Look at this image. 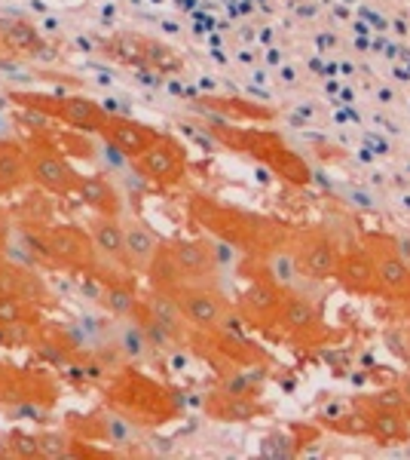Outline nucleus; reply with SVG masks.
Listing matches in <instances>:
<instances>
[{"label":"nucleus","mask_w":410,"mask_h":460,"mask_svg":"<svg viewBox=\"0 0 410 460\" xmlns=\"http://www.w3.org/2000/svg\"><path fill=\"white\" fill-rule=\"evenodd\" d=\"M188 218L221 246L242 249L249 255H266V252L285 246L291 236L279 221L266 218V215L218 203L205 194H193L188 199Z\"/></svg>","instance_id":"f257e3e1"},{"label":"nucleus","mask_w":410,"mask_h":460,"mask_svg":"<svg viewBox=\"0 0 410 460\" xmlns=\"http://www.w3.org/2000/svg\"><path fill=\"white\" fill-rule=\"evenodd\" d=\"M104 399H108V408L120 411L138 429H160L184 414L181 393L166 387V384L151 375H144L132 362H126L123 368H117L108 377Z\"/></svg>","instance_id":"f03ea898"},{"label":"nucleus","mask_w":410,"mask_h":460,"mask_svg":"<svg viewBox=\"0 0 410 460\" xmlns=\"http://www.w3.org/2000/svg\"><path fill=\"white\" fill-rule=\"evenodd\" d=\"M208 136L218 138L221 145L233 147V151L260 160L275 178H282L291 188H310V181H312L310 163L303 160L279 132L251 129V126H233L227 120H218V123H208Z\"/></svg>","instance_id":"7ed1b4c3"},{"label":"nucleus","mask_w":410,"mask_h":460,"mask_svg":"<svg viewBox=\"0 0 410 460\" xmlns=\"http://www.w3.org/2000/svg\"><path fill=\"white\" fill-rule=\"evenodd\" d=\"M218 273H221V261L212 240H205V236H199V240L175 236L169 243H160L156 258L147 267L144 277L151 279L153 288L171 292L175 286L218 283Z\"/></svg>","instance_id":"20e7f679"},{"label":"nucleus","mask_w":410,"mask_h":460,"mask_svg":"<svg viewBox=\"0 0 410 460\" xmlns=\"http://www.w3.org/2000/svg\"><path fill=\"white\" fill-rule=\"evenodd\" d=\"M40 246L47 264L58 267L65 273H83L92 277L99 267V252H95L92 234L80 225H68V221H56L40 234H31Z\"/></svg>","instance_id":"39448f33"},{"label":"nucleus","mask_w":410,"mask_h":460,"mask_svg":"<svg viewBox=\"0 0 410 460\" xmlns=\"http://www.w3.org/2000/svg\"><path fill=\"white\" fill-rule=\"evenodd\" d=\"M58 396V381L52 377L47 368H25L13 366V362H0V408L10 418L19 408H56Z\"/></svg>","instance_id":"423d86ee"},{"label":"nucleus","mask_w":410,"mask_h":460,"mask_svg":"<svg viewBox=\"0 0 410 460\" xmlns=\"http://www.w3.org/2000/svg\"><path fill=\"white\" fill-rule=\"evenodd\" d=\"M10 99L16 105L43 114L47 120H62L68 129L77 132H99L101 120L108 117L99 102L86 99V95H47V93H10Z\"/></svg>","instance_id":"0eeeda50"},{"label":"nucleus","mask_w":410,"mask_h":460,"mask_svg":"<svg viewBox=\"0 0 410 460\" xmlns=\"http://www.w3.org/2000/svg\"><path fill=\"white\" fill-rule=\"evenodd\" d=\"M359 246L374 261L379 295L395 301H410V264L407 255L401 252V243L383 234V230H368V234H362Z\"/></svg>","instance_id":"6e6552de"},{"label":"nucleus","mask_w":410,"mask_h":460,"mask_svg":"<svg viewBox=\"0 0 410 460\" xmlns=\"http://www.w3.org/2000/svg\"><path fill=\"white\" fill-rule=\"evenodd\" d=\"M28 163H31V184L47 190L49 197H77L80 172L74 163L52 145L49 136L28 138Z\"/></svg>","instance_id":"1a4fd4ad"},{"label":"nucleus","mask_w":410,"mask_h":460,"mask_svg":"<svg viewBox=\"0 0 410 460\" xmlns=\"http://www.w3.org/2000/svg\"><path fill=\"white\" fill-rule=\"evenodd\" d=\"M288 249H291V255H294L297 277L312 279V283L334 279L340 255H343L337 236L325 227H307V230H301V234L288 236Z\"/></svg>","instance_id":"9d476101"},{"label":"nucleus","mask_w":410,"mask_h":460,"mask_svg":"<svg viewBox=\"0 0 410 460\" xmlns=\"http://www.w3.org/2000/svg\"><path fill=\"white\" fill-rule=\"evenodd\" d=\"M132 166H135V172L147 184H153L160 190H171L188 178V147L178 142L175 136L160 132L156 142L141 157L132 160Z\"/></svg>","instance_id":"9b49d317"},{"label":"nucleus","mask_w":410,"mask_h":460,"mask_svg":"<svg viewBox=\"0 0 410 460\" xmlns=\"http://www.w3.org/2000/svg\"><path fill=\"white\" fill-rule=\"evenodd\" d=\"M169 295L178 301V307H181V314L188 319L190 329L212 332V329H221V325L230 319V301L221 295L218 283L175 286Z\"/></svg>","instance_id":"f8f14e48"},{"label":"nucleus","mask_w":410,"mask_h":460,"mask_svg":"<svg viewBox=\"0 0 410 460\" xmlns=\"http://www.w3.org/2000/svg\"><path fill=\"white\" fill-rule=\"evenodd\" d=\"M257 258V270L251 273V283L245 286V292L240 295V301H236V310H240V316L245 319L249 325H255V329H273L275 316H279V307H282V298H285L288 288H282L270 273L264 270V261Z\"/></svg>","instance_id":"ddd939ff"},{"label":"nucleus","mask_w":410,"mask_h":460,"mask_svg":"<svg viewBox=\"0 0 410 460\" xmlns=\"http://www.w3.org/2000/svg\"><path fill=\"white\" fill-rule=\"evenodd\" d=\"M95 136H99L104 145L114 147L117 154L135 160V157H141V154H144L147 147L156 142L160 129H153V126L135 120V117L110 114V111H108V117L101 120V126H99V132H95Z\"/></svg>","instance_id":"4468645a"},{"label":"nucleus","mask_w":410,"mask_h":460,"mask_svg":"<svg viewBox=\"0 0 410 460\" xmlns=\"http://www.w3.org/2000/svg\"><path fill=\"white\" fill-rule=\"evenodd\" d=\"M0 295H16V298L31 301L43 310H49L56 304V295L43 279V273L34 264L16 261L10 255H4V261H0Z\"/></svg>","instance_id":"2eb2a0df"},{"label":"nucleus","mask_w":410,"mask_h":460,"mask_svg":"<svg viewBox=\"0 0 410 460\" xmlns=\"http://www.w3.org/2000/svg\"><path fill=\"white\" fill-rule=\"evenodd\" d=\"M359 408L368 418V439L379 445H405L410 442V414L398 405H377L362 399Z\"/></svg>","instance_id":"dca6fc26"},{"label":"nucleus","mask_w":410,"mask_h":460,"mask_svg":"<svg viewBox=\"0 0 410 460\" xmlns=\"http://www.w3.org/2000/svg\"><path fill=\"white\" fill-rule=\"evenodd\" d=\"M334 279L340 283V288H346L349 295H359V298H374V295H379L374 261H371V255L362 246L343 249Z\"/></svg>","instance_id":"f3484780"},{"label":"nucleus","mask_w":410,"mask_h":460,"mask_svg":"<svg viewBox=\"0 0 410 460\" xmlns=\"http://www.w3.org/2000/svg\"><path fill=\"white\" fill-rule=\"evenodd\" d=\"M203 411L208 418L214 420H223V424H245V420H255L260 414H270V405H264L260 399H251V396H236V393H227V390H214L205 396L203 402Z\"/></svg>","instance_id":"a211bd4d"},{"label":"nucleus","mask_w":410,"mask_h":460,"mask_svg":"<svg viewBox=\"0 0 410 460\" xmlns=\"http://www.w3.org/2000/svg\"><path fill=\"white\" fill-rule=\"evenodd\" d=\"M31 184V163H28V142L6 136L0 138V194Z\"/></svg>","instance_id":"6ab92c4d"},{"label":"nucleus","mask_w":410,"mask_h":460,"mask_svg":"<svg viewBox=\"0 0 410 460\" xmlns=\"http://www.w3.org/2000/svg\"><path fill=\"white\" fill-rule=\"evenodd\" d=\"M77 197L83 199V203L95 215H104V218H120V215H123V197H120V190H117V184L110 181L108 175H101V172L80 175Z\"/></svg>","instance_id":"aec40b11"},{"label":"nucleus","mask_w":410,"mask_h":460,"mask_svg":"<svg viewBox=\"0 0 410 460\" xmlns=\"http://www.w3.org/2000/svg\"><path fill=\"white\" fill-rule=\"evenodd\" d=\"M123 240H126V264H129V270L147 273V267L156 258V249H160L162 240L141 218L123 221Z\"/></svg>","instance_id":"412c9836"},{"label":"nucleus","mask_w":410,"mask_h":460,"mask_svg":"<svg viewBox=\"0 0 410 460\" xmlns=\"http://www.w3.org/2000/svg\"><path fill=\"white\" fill-rule=\"evenodd\" d=\"M273 329H282V332H288V335H294V338L316 332L318 329V310H316V304L288 288L285 298H282V307H279V316H275Z\"/></svg>","instance_id":"4be33fe9"},{"label":"nucleus","mask_w":410,"mask_h":460,"mask_svg":"<svg viewBox=\"0 0 410 460\" xmlns=\"http://www.w3.org/2000/svg\"><path fill=\"white\" fill-rule=\"evenodd\" d=\"M92 234V243H95V252H99V264H110V267H126V240H123V221L120 218H99L92 221L89 227Z\"/></svg>","instance_id":"5701e85b"},{"label":"nucleus","mask_w":410,"mask_h":460,"mask_svg":"<svg viewBox=\"0 0 410 460\" xmlns=\"http://www.w3.org/2000/svg\"><path fill=\"white\" fill-rule=\"evenodd\" d=\"M110 347H114V353L120 356L123 362H132V366L144 362L147 356L153 353L151 341L144 335V325H141L135 316H123L120 323L110 329Z\"/></svg>","instance_id":"b1692460"},{"label":"nucleus","mask_w":410,"mask_h":460,"mask_svg":"<svg viewBox=\"0 0 410 460\" xmlns=\"http://www.w3.org/2000/svg\"><path fill=\"white\" fill-rule=\"evenodd\" d=\"M318 439V429L312 427H291V429H273L260 442V455L264 457H297L310 442Z\"/></svg>","instance_id":"393cba45"},{"label":"nucleus","mask_w":410,"mask_h":460,"mask_svg":"<svg viewBox=\"0 0 410 460\" xmlns=\"http://www.w3.org/2000/svg\"><path fill=\"white\" fill-rule=\"evenodd\" d=\"M16 225L28 234H40L49 225H56V206L47 190H31L28 197H22V203L16 206Z\"/></svg>","instance_id":"a878e982"},{"label":"nucleus","mask_w":410,"mask_h":460,"mask_svg":"<svg viewBox=\"0 0 410 460\" xmlns=\"http://www.w3.org/2000/svg\"><path fill=\"white\" fill-rule=\"evenodd\" d=\"M147 43H151V37L123 31V34L108 37V40L101 43V53L110 56L120 65H129V68L144 71L147 68Z\"/></svg>","instance_id":"bb28decb"},{"label":"nucleus","mask_w":410,"mask_h":460,"mask_svg":"<svg viewBox=\"0 0 410 460\" xmlns=\"http://www.w3.org/2000/svg\"><path fill=\"white\" fill-rule=\"evenodd\" d=\"M0 49L4 53H40L43 37L31 22H0Z\"/></svg>","instance_id":"cd10ccee"},{"label":"nucleus","mask_w":410,"mask_h":460,"mask_svg":"<svg viewBox=\"0 0 410 460\" xmlns=\"http://www.w3.org/2000/svg\"><path fill=\"white\" fill-rule=\"evenodd\" d=\"M203 108L218 111L227 123H242V120H270L273 111L255 105V102H245V99H223V95H203L199 99Z\"/></svg>","instance_id":"c85d7f7f"},{"label":"nucleus","mask_w":410,"mask_h":460,"mask_svg":"<svg viewBox=\"0 0 410 460\" xmlns=\"http://www.w3.org/2000/svg\"><path fill=\"white\" fill-rule=\"evenodd\" d=\"M47 323L43 319V307L37 304L16 298V295H0V325L13 329V325H25V329H40Z\"/></svg>","instance_id":"c756f323"},{"label":"nucleus","mask_w":410,"mask_h":460,"mask_svg":"<svg viewBox=\"0 0 410 460\" xmlns=\"http://www.w3.org/2000/svg\"><path fill=\"white\" fill-rule=\"evenodd\" d=\"M327 433H337V436H353V439H368V418L359 405L346 408V411L334 414V418H322L318 420Z\"/></svg>","instance_id":"7c9ffc66"},{"label":"nucleus","mask_w":410,"mask_h":460,"mask_svg":"<svg viewBox=\"0 0 410 460\" xmlns=\"http://www.w3.org/2000/svg\"><path fill=\"white\" fill-rule=\"evenodd\" d=\"M0 455L10 457H40V436L25 429H10L0 436Z\"/></svg>","instance_id":"2f4dec72"},{"label":"nucleus","mask_w":410,"mask_h":460,"mask_svg":"<svg viewBox=\"0 0 410 460\" xmlns=\"http://www.w3.org/2000/svg\"><path fill=\"white\" fill-rule=\"evenodd\" d=\"M395 390H398L401 402H405V408H407V414H410V372H407L405 377H401V384H398V387H395Z\"/></svg>","instance_id":"473e14b6"},{"label":"nucleus","mask_w":410,"mask_h":460,"mask_svg":"<svg viewBox=\"0 0 410 460\" xmlns=\"http://www.w3.org/2000/svg\"><path fill=\"white\" fill-rule=\"evenodd\" d=\"M6 240H10V221L0 215V252H6Z\"/></svg>","instance_id":"72a5a7b5"},{"label":"nucleus","mask_w":410,"mask_h":460,"mask_svg":"<svg viewBox=\"0 0 410 460\" xmlns=\"http://www.w3.org/2000/svg\"><path fill=\"white\" fill-rule=\"evenodd\" d=\"M10 129H13V120H10V114H6V111L0 108V138H6V136H10Z\"/></svg>","instance_id":"f704fd0d"},{"label":"nucleus","mask_w":410,"mask_h":460,"mask_svg":"<svg viewBox=\"0 0 410 460\" xmlns=\"http://www.w3.org/2000/svg\"><path fill=\"white\" fill-rule=\"evenodd\" d=\"M58 28H62V25H58V19H56V16H47V19L40 22V31H47V34H56Z\"/></svg>","instance_id":"c9c22d12"},{"label":"nucleus","mask_w":410,"mask_h":460,"mask_svg":"<svg viewBox=\"0 0 410 460\" xmlns=\"http://www.w3.org/2000/svg\"><path fill=\"white\" fill-rule=\"evenodd\" d=\"M282 80H285V84H294V68H282Z\"/></svg>","instance_id":"e433bc0d"},{"label":"nucleus","mask_w":410,"mask_h":460,"mask_svg":"<svg viewBox=\"0 0 410 460\" xmlns=\"http://www.w3.org/2000/svg\"><path fill=\"white\" fill-rule=\"evenodd\" d=\"M407 264H410V246H407Z\"/></svg>","instance_id":"4c0bfd02"},{"label":"nucleus","mask_w":410,"mask_h":460,"mask_svg":"<svg viewBox=\"0 0 410 460\" xmlns=\"http://www.w3.org/2000/svg\"><path fill=\"white\" fill-rule=\"evenodd\" d=\"M407 347H410V335H407Z\"/></svg>","instance_id":"58836bf2"}]
</instances>
